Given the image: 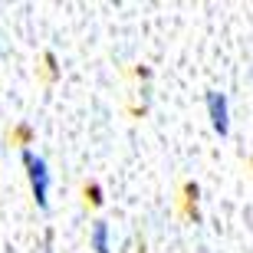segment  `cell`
Here are the masks:
<instances>
[{
  "mask_svg": "<svg viewBox=\"0 0 253 253\" xmlns=\"http://www.w3.org/2000/svg\"><path fill=\"white\" fill-rule=\"evenodd\" d=\"M23 168H27L30 191H33V201H37V207H43V211H46V207H49V184H53L49 165L40 158L37 151L23 148Z\"/></svg>",
  "mask_w": 253,
  "mask_h": 253,
  "instance_id": "cell-1",
  "label": "cell"
},
{
  "mask_svg": "<svg viewBox=\"0 0 253 253\" xmlns=\"http://www.w3.org/2000/svg\"><path fill=\"white\" fill-rule=\"evenodd\" d=\"M204 105H207V119H211V128L220 135V138H227L230 135V102H227L224 92H211L204 95Z\"/></svg>",
  "mask_w": 253,
  "mask_h": 253,
  "instance_id": "cell-2",
  "label": "cell"
},
{
  "mask_svg": "<svg viewBox=\"0 0 253 253\" xmlns=\"http://www.w3.org/2000/svg\"><path fill=\"white\" fill-rule=\"evenodd\" d=\"M181 217L191 224H201V184L197 181H184L181 184V197H178Z\"/></svg>",
  "mask_w": 253,
  "mask_h": 253,
  "instance_id": "cell-3",
  "label": "cell"
},
{
  "mask_svg": "<svg viewBox=\"0 0 253 253\" xmlns=\"http://www.w3.org/2000/svg\"><path fill=\"white\" fill-rule=\"evenodd\" d=\"M89 244H92L95 253H112L109 250V224L105 220H95L92 230H89Z\"/></svg>",
  "mask_w": 253,
  "mask_h": 253,
  "instance_id": "cell-4",
  "label": "cell"
},
{
  "mask_svg": "<svg viewBox=\"0 0 253 253\" xmlns=\"http://www.w3.org/2000/svg\"><path fill=\"white\" fill-rule=\"evenodd\" d=\"M83 194H85V204H89V207H99V204H102V188H99L95 181H89V184H85Z\"/></svg>",
  "mask_w": 253,
  "mask_h": 253,
  "instance_id": "cell-5",
  "label": "cell"
},
{
  "mask_svg": "<svg viewBox=\"0 0 253 253\" xmlns=\"http://www.w3.org/2000/svg\"><path fill=\"white\" fill-rule=\"evenodd\" d=\"M43 253H53V237L46 234V247H43Z\"/></svg>",
  "mask_w": 253,
  "mask_h": 253,
  "instance_id": "cell-6",
  "label": "cell"
},
{
  "mask_svg": "<svg viewBox=\"0 0 253 253\" xmlns=\"http://www.w3.org/2000/svg\"><path fill=\"white\" fill-rule=\"evenodd\" d=\"M138 253H145V240H138Z\"/></svg>",
  "mask_w": 253,
  "mask_h": 253,
  "instance_id": "cell-7",
  "label": "cell"
},
{
  "mask_svg": "<svg viewBox=\"0 0 253 253\" xmlns=\"http://www.w3.org/2000/svg\"><path fill=\"white\" fill-rule=\"evenodd\" d=\"M197 253H211V250H204V247H201V250H197Z\"/></svg>",
  "mask_w": 253,
  "mask_h": 253,
  "instance_id": "cell-8",
  "label": "cell"
}]
</instances>
